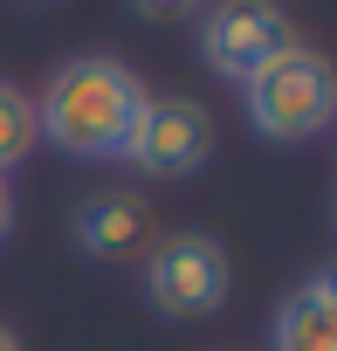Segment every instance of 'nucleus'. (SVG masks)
Segmentation results:
<instances>
[{"label":"nucleus","mask_w":337,"mask_h":351,"mask_svg":"<svg viewBox=\"0 0 337 351\" xmlns=\"http://www.w3.org/2000/svg\"><path fill=\"white\" fill-rule=\"evenodd\" d=\"M145 97L151 90L138 83L131 62H117V56H69L49 76V90L35 97V131L62 158H117Z\"/></svg>","instance_id":"nucleus-1"},{"label":"nucleus","mask_w":337,"mask_h":351,"mask_svg":"<svg viewBox=\"0 0 337 351\" xmlns=\"http://www.w3.org/2000/svg\"><path fill=\"white\" fill-rule=\"evenodd\" d=\"M241 110H248L255 138H269V145H310L337 117V76H330V62L316 49L289 42L282 56H269L241 83Z\"/></svg>","instance_id":"nucleus-2"},{"label":"nucleus","mask_w":337,"mask_h":351,"mask_svg":"<svg viewBox=\"0 0 337 351\" xmlns=\"http://www.w3.org/2000/svg\"><path fill=\"white\" fill-rule=\"evenodd\" d=\"M227 289H234V269H227V248L214 234L179 228V234L151 241V255H145V303L158 317H179V324L214 317L227 303Z\"/></svg>","instance_id":"nucleus-3"},{"label":"nucleus","mask_w":337,"mask_h":351,"mask_svg":"<svg viewBox=\"0 0 337 351\" xmlns=\"http://www.w3.org/2000/svg\"><path fill=\"white\" fill-rule=\"evenodd\" d=\"M207 152H214V110L200 97H145L117 158L145 180H193Z\"/></svg>","instance_id":"nucleus-4"},{"label":"nucleus","mask_w":337,"mask_h":351,"mask_svg":"<svg viewBox=\"0 0 337 351\" xmlns=\"http://www.w3.org/2000/svg\"><path fill=\"white\" fill-rule=\"evenodd\" d=\"M296 35H289V14L275 0H221V8H207V21H200V62L214 76H227V83H248Z\"/></svg>","instance_id":"nucleus-5"},{"label":"nucleus","mask_w":337,"mask_h":351,"mask_svg":"<svg viewBox=\"0 0 337 351\" xmlns=\"http://www.w3.org/2000/svg\"><path fill=\"white\" fill-rule=\"evenodd\" d=\"M269 344H275V351H337V276H330V269L303 276V282L275 303Z\"/></svg>","instance_id":"nucleus-6"},{"label":"nucleus","mask_w":337,"mask_h":351,"mask_svg":"<svg viewBox=\"0 0 337 351\" xmlns=\"http://www.w3.org/2000/svg\"><path fill=\"white\" fill-rule=\"evenodd\" d=\"M145 228H151V214H145L138 193H97V200L76 207L69 234H76V248L90 262H124L131 248H145Z\"/></svg>","instance_id":"nucleus-7"},{"label":"nucleus","mask_w":337,"mask_h":351,"mask_svg":"<svg viewBox=\"0 0 337 351\" xmlns=\"http://www.w3.org/2000/svg\"><path fill=\"white\" fill-rule=\"evenodd\" d=\"M35 145H42V131H35V97L0 76V180H8Z\"/></svg>","instance_id":"nucleus-8"},{"label":"nucleus","mask_w":337,"mask_h":351,"mask_svg":"<svg viewBox=\"0 0 337 351\" xmlns=\"http://www.w3.org/2000/svg\"><path fill=\"white\" fill-rule=\"evenodd\" d=\"M131 8L145 14V21H179V14H193L200 0H131Z\"/></svg>","instance_id":"nucleus-9"},{"label":"nucleus","mask_w":337,"mask_h":351,"mask_svg":"<svg viewBox=\"0 0 337 351\" xmlns=\"http://www.w3.org/2000/svg\"><path fill=\"white\" fill-rule=\"evenodd\" d=\"M8 234H14V186L0 180V241H8Z\"/></svg>","instance_id":"nucleus-10"},{"label":"nucleus","mask_w":337,"mask_h":351,"mask_svg":"<svg viewBox=\"0 0 337 351\" xmlns=\"http://www.w3.org/2000/svg\"><path fill=\"white\" fill-rule=\"evenodd\" d=\"M0 351H21V330H8V324H0Z\"/></svg>","instance_id":"nucleus-11"}]
</instances>
